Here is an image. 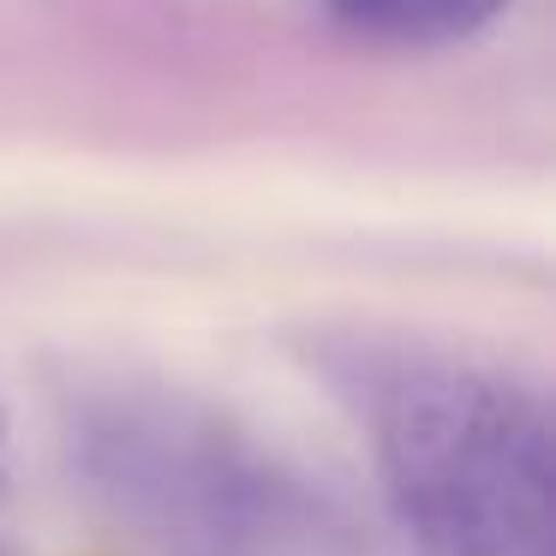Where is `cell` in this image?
Masks as SVG:
<instances>
[{
    "label": "cell",
    "instance_id": "6da1fadb",
    "mask_svg": "<svg viewBox=\"0 0 556 556\" xmlns=\"http://www.w3.org/2000/svg\"><path fill=\"white\" fill-rule=\"evenodd\" d=\"M371 419L389 503L431 556H544L551 425L527 389L472 365H407Z\"/></svg>",
    "mask_w": 556,
    "mask_h": 556
},
{
    "label": "cell",
    "instance_id": "7a4b0ae2",
    "mask_svg": "<svg viewBox=\"0 0 556 556\" xmlns=\"http://www.w3.org/2000/svg\"><path fill=\"white\" fill-rule=\"evenodd\" d=\"M66 448L85 491L150 556H264L288 520V484L264 455L180 389H90L73 401Z\"/></svg>",
    "mask_w": 556,
    "mask_h": 556
},
{
    "label": "cell",
    "instance_id": "3957f363",
    "mask_svg": "<svg viewBox=\"0 0 556 556\" xmlns=\"http://www.w3.org/2000/svg\"><path fill=\"white\" fill-rule=\"evenodd\" d=\"M515 0H329L348 37L377 49H455L491 30Z\"/></svg>",
    "mask_w": 556,
    "mask_h": 556
},
{
    "label": "cell",
    "instance_id": "277c9868",
    "mask_svg": "<svg viewBox=\"0 0 556 556\" xmlns=\"http://www.w3.org/2000/svg\"><path fill=\"white\" fill-rule=\"evenodd\" d=\"M7 479H13V419H7V401H0V503H7Z\"/></svg>",
    "mask_w": 556,
    "mask_h": 556
},
{
    "label": "cell",
    "instance_id": "5b68a950",
    "mask_svg": "<svg viewBox=\"0 0 556 556\" xmlns=\"http://www.w3.org/2000/svg\"><path fill=\"white\" fill-rule=\"evenodd\" d=\"M0 556H13V551H7V544H0Z\"/></svg>",
    "mask_w": 556,
    "mask_h": 556
}]
</instances>
